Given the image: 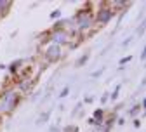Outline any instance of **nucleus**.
Returning <instances> with one entry per match:
<instances>
[{
  "mask_svg": "<svg viewBox=\"0 0 146 132\" xmlns=\"http://www.w3.org/2000/svg\"><path fill=\"white\" fill-rule=\"evenodd\" d=\"M54 42H58V44H64V42H66V33L58 31L56 35H54Z\"/></svg>",
  "mask_w": 146,
  "mask_h": 132,
  "instance_id": "5",
  "label": "nucleus"
},
{
  "mask_svg": "<svg viewBox=\"0 0 146 132\" xmlns=\"http://www.w3.org/2000/svg\"><path fill=\"white\" fill-rule=\"evenodd\" d=\"M94 117H96L98 120H101V118H103V111H101V109H98V111L94 113Z\"/></svg>",
  "mask_w": 146,
  "mask_h": 132,
  "instance_id": "6",
  "label": "nucleus"
},
{
  "mask_svg": "<svg viewBox=\"0 0 146 132\" xmlns=\"http://www.w3.org/2000/svg\"><path fill=\"white\" fill-rule=\"evenodd\" d=\"M47 56H49V59H58V58H59V47H58V45H52V47H49V50H47Z\"/></svg>",
  "mask_w": 146,
  "mask_h": 132,
  "instance_id": "3",
  "label": "nucleus"
},
{
  "mask_svg": "<svg viewBox=\"0 0 146 132\" xmlns=\"http://www.w3.org/2000/svg\"><path fill=\"white\" fill-rule=\"evenodd\" d=\"M16 103V96L12 92H7V96L4 98V104H2V109H11Z\"/></svg>",
  "mask_w": 146,
  "mask_h": 132,
  "instance_id": "1",
  "label": "nucleus"
},
{
  "mask_svg": "<svg viewBox=\"0 0 146 132\" xmlns=\"http://www.w3.org/2000/svg\"><path fill=\"white\" fill-rule=\"evenodd\" d=\"M110 17H111V11H110V9H101L98 12V21L99 23H108Z\"/></svg>",
  "mask_w": 146,
  "mask_h": 132,
  "instance_id": "2",
  "label": "nucleus"
},
{
  "mask_svg": "<svg viewBox=\"0 0 146 132\" xmlns=\"http://www.w3.org/2000/svg\"><path fill=\"white\" fill-rule=\"evenodd\" d=\"M66 94H68V87H64V89H63V92H61V98H63V96H66Z\"/></svg>",
  "mask_w": 146,
  "mask_h": 132,
  "instance_id": "7",
  "label": "nucleus"
},
{
  "mask_svg": "<svg viewBox=\"0 0 146 132\" xmlns=\"http://www.w3.org/2000/svg\"><path fill=\"white\" fill-rule=\"evenodd\" d=\"M90 25V17L85 14V16H80V19H78V26L80 28H87Z\"/></svg>",
  "mask_w": 146,
  "mask_h": 132,
  "instance_id": "4",
  "label": "nucleus"
}]
</instances>
